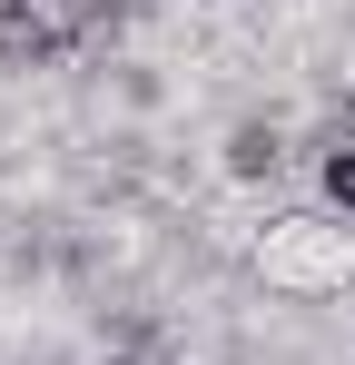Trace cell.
I'll list each match as a JSON object with an SVG mask.
<instances>
[{
  "mask_svg": "<svg viewBox=\"0 0 355 365\" xmlns=\"http://www.w3.org/2000/svg\"><path fill=\"white\" fill-rule=\"evenodd\" d=\"M257 277L287 287V297H346V277H355L346 217H277L257 237Z\"/></svg>",
  "mask_w": 355,
  "mask_h": 365,
  "instance_id": "cell-1",
  "label": "cell"
},
{
  "mask_svg": "<svg viewBox=\"0 0 355 365\" xmlns=\"http://www.w3.org/2000/svg\"><path fill=\"white\" fill-rule=\"evenodd\" d=\"M69 50V20H50V0H0V69L30 79Z\"/></svg>",
  "mask_w": 355,
  "mask_h": 365,
  "instance_id": "cell-2",
  "label": "cell"
},
{
  "mask_svg": "<svg viewBox=\"0 0 355 365\" xmlns=\"http://www.w3.org/2000/svg\"><path fill=\"white\" fill-rule=\"evenodd\" d=\"M277 168H287V128H277V119H237L227 128V178L237 187H267Z\"/></svg>",
  "mask_w": 355,
  "mask_h": 365,
  "instance_id": "cell-3",
  "label": "cell"
},
{
  "mask_svg": "<svg viewBox=\"0 0 355 365\" xmlns=\"http://www.w3.org/2000/svg\"><path fill=\"white\" fill-rule=\"evenodd\" d=\"M326 217H346V227H355V148L326 158Z\"/></svg>",
  "mask_w": 355,
  "mask_h": 365,
  "instance_id": "cell-4",
  "label": "cell"
},
{
  "mask_svg": "<svg viewBox=\"0 0 355 365\" xmlns=\"http://www.w3.org/2000/svg\"><path fill=\"white\" fill-rule=\"evenodd\" d=\"M316 148L336 158V148H355V89L346 99H326V119H316Z\"/></svg>",
  "mask_w": 355,
  "mask_h": 365,
  "instance_id": "cell-5",
  "label": "cell"
},
{
  "mask_svg": "<svg viewBox=\"0 0 355 365\" xmlns=\"http://www.w3.org/2000/svg\"><path fill=\"white\" fill-rule=\"evenodd\" d=\"M99 365H138V356H99Z\"/></svg>",
  "mask_w": 355,
  "mask_h": 365,
  "instance_id": "cell-6",
  "label": "cell"
}]
</instances>
